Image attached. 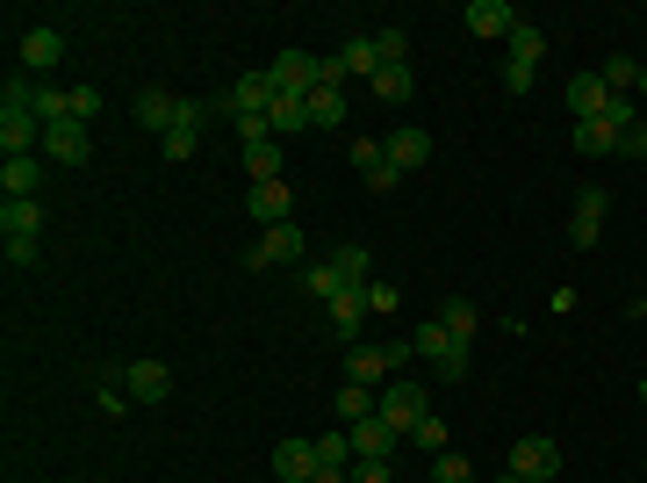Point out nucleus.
<instances>
[{
	"label": "nucleus",
	"mask_w": 647,
	"mask_h": 483,
	"mask_svg": "<svg viewBox=\"0 0 647 483\" xmlns=\"http://www.w3.org/2000/svg\"><path fill=\"white\" fill-rule=\"evenodd\" d=\"M640 95H647V66H640Z\"/></svg>",
	"instance_id": "nucleus-47"
},
{
	"label": "nucleus",
	"mask_w": 647,
	"mask_h": 483,
	"mask_svg": "<svg viewBox=\"0 0 647 483\" xmlns=\"http://www.w3.org/2000/svg\"><path fill=\"white\" fill-rule=\"evenodd\" d=\"M640 397H647V375H640Z\"/></svg>",
	"instance_id": "nucleus-48"
},
{
	"label": "nucleus",
	"mask_w": 647,
	"mask_h": 483,
	"mask_svg": "<svg viewBox=\"0 0 647 483\" xmlns=\"http://www.w3.org/2000/svg\"><path fill=\"white\" fill-rule=\"evenodd\" d=\"M375 51H381V66H410V37H404V29H381Z\"/></svg>",
	"instance_id": "nucleus-39"
},
{
	"label": "nucleus",
	"mask_w": 647,
	"mask_h": 483,
	"mask_svg": "<svg viewBox=\"0 0 647 483\" xmlns=\"http://www.w3.org/2000/svg\"><path fill=\"white\" fill-rule=\"evenodd\" d=\"M410 361V339H396V346H352L346 354V383H367V390H381L396 368Z\"/></svg>",
	"instance_id": "nucleus-2"
},
{
	"label": "nucleus",
	"mask_w": 647,
	"mask_h": 483,
	"mask_svg": "<svg viewBox=\"0 0 647 483\" xmlns=\"http://www.w3.org/2000/svg\"><path fill=\"white\" fill-rule=\"evenodd\" d=\"M375 418H389V426L410 441V426H418V418H431L425 383H396V375H389V383H381V412H375Z\"/></svg>",
	"instance_id": "nucleus-3"
},
{
	"label": "nucleus",
	"mask_w": 647,
	"mask_h": 483,
	"mask_svg": "<svg viewBox=\"0 0 647 483\" xmlns=\"http://www.w3.org/2000/svg\"><path fill=\"white\" fill-rule=\"evenodd\" d=\"M245 174H252V180H281V138L245 145Z\"/></svg>",
	"instance_id": "nucleus-28"
},
{
	"label": "nucleus",
	"mask_w": 647,
	"mask_h": 483,
	"mask_svg": "<svg viewBox=\"0 0 647 483\" xmlns=\"http://www.w3.org/2000/svg\"><path fill=\"white\" fill-rule=\"evenodd\" d=\"M0 152H8V159L43 152V124H37L29 109H0Z\"/></svg>",
	"instance_id": "nucleus-11"
},
{
	"label": "nucleus",
	"mask_w": 647,
	"mask_h": 483,
	"mask_svg": "<svg viewBox=\"0 0 647 483\" xmlns=\"http://www.w3.org/2000/svg\"><path fill=\"white\" fill-rule=\"evenodd\" d=\"M317 72H324V58H310V51H281V58L267 66V80H273V95L310 101V95H317Z\"/></svg>",
	"instance_id": "nucleus-4"
},
{
	"label": "nucleus",
	"mask_w": 647,
	"mask_h": 483,
	"mask_svg": "<svg viewBox=\"0 0 647 483\" xmlns=\"http://www.w3.org/2000/svg\"><path fill=\"white\" fill-rule=\"evenodd\" d=\"M431 483H475L468 455H431Z\"/></svg>",
	"instance_id": "nucleus-37"
},
{
	"label": "nucleus",
	"mask_w": 647,
	"mask_h": 483,
	"mask_svg": "<svg viewBox=\"0 0 647 483\" xmlns=\"http://www.w3.org/2000/svg\"><path fill=\"white\" fill-rule=\"evenodd\" d=\"M375 412H381V390H367V383L338 390V418H346V426H360V418H375Z\"/></svg>",
	"instance_id": "nucleus-26"
},
{
	"label": "nucleus",
	"mask_w": 647,
	"mask_h": 483,
	"mask_svg": "<svg viewBox=\"0 0 647 483\" xmlns=\"http://www.w3.org/2000/svg\"><path fill=\"white\" fill-rule=\"evenodd\" d=\"M43 159H51V166H87V159H94V130L72 124V116L51 124V130H43Z\"/></svg>",
	"instance_id": "nucleus-5"
},
{
	"label": "nucleus",
	"mask_w": 647,
	"mask_h": 483,
	"mask_svg": "<svg viewBox=\"0 0 647 483\" xmlns=\"http://www.w3.org/2000/svg\"><path fill=\"white\" fill-rule=\"evenodd\" d=\"M267 130H273V138H296V130H310V101H296V95H273Z\"/></svg>",
	"instance_id": "nucleus-23"
},
{
	"label": "nucleus",
	"mask_w": 647,
	"mask_h": 483,
	"mask_svg": "<svg viewBox=\"0 0 647 483\" xmlns=\"http://www.w3.org/2000/svg\"><path fill=\"white\" fill-rule=\"evenodd\" d=\"M568 109H576V124H590V116L611 109V87L597 72H583V80H568Z\"/></svg>",
	"instance_id": "nucleus-22"
},
{
	"label": "nucleus",
	"mask_w": 647,
	"mask_h": 483,
	"mask_svg": "<svg viewBox=\"0 0 647 483\" xmlns=\"http://www.w3.org/2000/svg\"><path fill=\"white\" fill-rule=\"evenodd\" d=\"M375 95L381 101H410V95H418V72H410V66H381L375 72Z\"/></svg>",
	"instance_id": "nucleus-30"
},
{
	"label": "nucleus",
	"mask_w": 647,
	"mask_h": 483,
	"mask_svg": "<svg viewBox=\"0 0 647 483\" xmlns=\"http://www.w3.org/2000/svg\"><path fill=\"white\" fill-rule=\"evenodd\" d=\"M122 390H130V404H166L173 397V375H166V361H130Z\"/></svg>",
	"instance_id": "nucleus-9"
},
{
	"label": "nucleus",
	"mask_w": 647,
	"mask_h": 483,
	"mask_svg": "<svg viewBox=\"0 0 647 483\" xmlns=\"http://www.w3.org/2000/svg\"><path fill=\"white\" fill-rule=\"evenodd\" d=\"M317 470H352V433H324V441H317Z\"/></svg>",
	"instance_id": "nucleus-35"
},
{
	"label": "nucleus",
	"mask_w": 647,
	"mask_h": 483,
	"mask_svg": "<svg viewBox=\"0 0 647 483\" xmlns=\"http://www.w3.org/2000/svg\"><path fill=\"white\" fill-rule=\"evenodd\" d=\"M460 22H468L475 37H511V29H518V8H511V0H468V14H460Z\"/></svg>",
	"instance_id": "nucleus-15"
},
{
	"label": "nucleus",
	"mask_w": 647,
	"mask_h": 483,
	"mask_svg": "<svg viewBox=\"0 0 647 483\" xmlns=\"http://www.w3.org/2000/svg\"><path fill=\"white\" fill-rule=\"evenodd\" d=\"M245 209H252L259 224H296V188H288V180H252V188H245Z\"/></svg>",
	"instance_id": "nucleus-6"
},
{
	"label": "nucleus",
	"mask_w": 647,
	"mask_h": 483,
	"mask_svg": "<svg viewBox=\"0 0 647 483\" xmlns=\"http://www.w3.org/2000/svg\"><path fill=\"white\" fill-rule=\"evenodd\" d=\"M43 253H37V238H8V267H37Z\"/></svg>",
	"instance_id": "nucleus-42"
},
{
	"label": "nucleus",
	"mask_w": 647,
	"mask_h": 483,
	"mask_svg": "<svg viewBox=\"0 0 647 483\" xmlns=\"http://www.w3.org/2000/svg\"><path fill=\"white\" fill-rule=\"evenodd\" d=\"M597 80H605L611 87V95H634V87H640V58H605V72H597Z\"/></svg>",
	"instance_id": "nucleus-33"
},
{
	"label": "nucleus",
	"mask_w": 647,
	"mask_h": 483,
	"mask_svg": "<svg viewBox=\"0 0 647 483\" xmlns=\"http://www.w3.org/2000/svg\"><path fill=\"white\" fill-rule=\"evenodd\" d=\"M576 152H583V159H605V152H619V130H611L605 116H590V124H576Z\"/></svg>",
	"instance_id": "nucleus-25"
},
{
	"label": "nucleus",
	"mask_w": 647,
	"mask_h": 483,
	"mask_svg": "<svg viewBox=\"0 0 647 483\" xmlns=\"http://www.w3.org/2000/svg\"><path fill=\"white\" fill-rule=\"evenodd\" d=\"M324 310H331V332H338V339H360V318H375V310H367V289H338Z\"/></svg>",
	"instance_id": "nucleus-21"
},
{
	"label": "nucleus",
	"mask_w": 647,
	"mask_h": 483,
	"mask_svg": "<svg viewBox=\"0 0 647 483\" xmlns=\"http://www.w3.org/2000/svg\"><path fill=\"white\" fill-rule=\"evenodd\" d=\"M619 152H626V159H647V124L626 130V138H619Z\"/></svg>",
	"instance_id": "nucleus-44"
},
{
	"label": "nucleus",
	"mask_w": 647,
	"mask_h": 483,
	"mask_svg": "<svg viewBox=\"0 0 647 483\" xmlns=\"http://www.w3.org/2000/svg\"><path fill=\"white\" fill-rule=\"evenodd\" d=\"M37 188H43V159L37 152L0 166V195H8V203H37Z\"/></svg>",
	"instance_id": "nucleus-16"
},
{
	"label": "nucleus",
	"mask_w": 647,
	"mask_h": 483,
	"mask_svg": "<svg viewBox=\"0 0 647 483\" xmlns=\"http://www.w3.org/2000/svg\"><path fill=\"white\" fill-rule=\"evenodd\" d=\"M346 124V87H317L310 95V130H338Z\"/></svg>",
	"instance_id": "nucleus-27"
},
{
	"label": "nucleus",
	"mask_w": 647,
	"mask_h": 483,
	"mask_svg": "<svg viewBox=\"0 0 647 483\" xmlns=\"http://www.w3.org/2000/svg\"><path fill=\"white\" fill-rule=\"evenodd\" d=\"M367 310H375V318H381V310H396V289H389V282H367Z\"/></svg>",
	"instance_id": "nucleus-43"
},
{
	"label": "nucleus",
	"mask_w": 647,
	"mask_h": 483,
	"mask_svg": "<svg viewBox=\"0 0 647 483\" xmlns=\"http://www.w3.org/2000/svg\"><path fill=\"white\" fill-rule=\"evenodd\" d=\"M381 152H389L396 174H418V166L431 159V138H425V130H389V138H381Z\"/></svg>",
	"instance_id": "nucleus-17"
},
{
	"label": "nucleus",
	"mask_w": 647,
	"mask_h": 483,
	"mask_svg": "<svg viewBox=\"0 0 647 483\" xmlns=\"http://www.w3.org/2000/svg\"><path fill=\"white\" fill-rule=\"evenodd\" d=\"M302 253V224H273V231H259V246L245 253V267H281Z\"/></svg>",
	"instance_id": "nucleus-12"
},
{
	"label": "nucleus",
	"mask_w": 647,
	"mask_h": 483,
	"mask_svg": "<svg viewBox=\"0 0 647 483\" xmlns=\"http://www.w3.org/2000/svg\"><path fill=\"white\" fill-rule=\"evenodd\" d=\"M504 95H532V66H511V58H504Z\"/></svg>",
	"instance_id": "nucleus-41"
},
{
	"label": "nucleus",
	"mask_w": 647,
	"mask_h": 483,
	"mask_svg": "<svg viewBox=\"0 0 647 483\" xmlns=\"http://www.w3.org/2000/svg\"><path fill=\"white\" fill-rule=\"evenodd\" d=\"M410 354H418V361H431V375L460 383V375H468V361H475V346H460V339H454V332H446L439 318H425L418 332H410Z\"/></svg>",
	"instance_id": "nucleus-1"
},
{
	"label": "nucleus",
	"mask_w": 647,
	"mask_h": 483,
	"mask_svg": "<svg viewBox=\"0 0 647 483\" xmlns=\"http://www.w3.org/2000/svg\"><path fill=\"white\" fill-rule=\"evenodd\" d=\"M346 433H352V462H389L396 441H404L389 418H360V426H346Z\"/></svg>",
	"instance_id": "nucleus-13"
},
{
	"label": "nucleus",
	"mask_w": 647,
	"mask_h": 483,
	"mask_svg": "<svg viewBox=\"0 0 647 483\" xmlns=\"http://www.w3.org/2000/svg\"><path fill=\"white\" fill-rule=\"evenodd\" d=\"M302 289H310L317 304H331V296L346 289V282H338V267H331V260H317V267H302Z\"/></svg>",
	"instance_id": "nucleus-36"
},
{
	"label": "nucleus",
	"mask_w": 647,
	"mask_h": 483,
	"mask_svg": "<svg viewBox=\"0 0 647 483\" xmlns=\"http://www.w3.org/2000/svg\"><path fill=\"white\" fill-rule=\"evenodd\" d=\"M331 267H338V282H346V289H367V267H375V260H367V246H338Z\"/></svg>",
	"instance_id": "nucleus-31"
},
{
	"label": "nucleus",
	"mask_w": 647,
	"mask_h": 483,
	"mask_svg": "<svg viewBox=\"0 0 647 483\" xmlns=\"http://www.w3.org/2000/svg\"><path fill=\"white\" fill-rule=\"evenodd\" d=\"M338 58H346V72H360V80H375V72H381V51H375V37H352Z\"/></svg>",
	"instance_id": "nucleus-34"
},
{
	"label": "nucleus",
	"mask_w": 647,
	"mask_h": 483,
	"mask_svg": "<svg viewBox=\"0 0 647 483\" xmlns=\"http://www.w3.org/2000/svg\"><path fill=\"white\" fill-rule=\"evenodd\" d=\"M439 325L454 332L460 346H475V304H468V296H454V304H439Z\"/></svg>",
	"instance_id": "nucleus-32"
},
{
	"label": "nucleus",
	"mask_w": 647,
	"mask_h": 483,
	"mask_svg": "<svg viewBox=\"0 0 647 483\" xmlns=\"http://www.w3.org/2000/svg\"><path fill=\"white\" fill-rule=\"evenodd\" d=\"M605 209H611V195H605V188H583V195H576V217H568V238H576L583 253H590L597 238H605Z\"/></svg>",
	"instance_id": "nucleus-10"
},
{
	"label": "nucleus",
	"mask_w": 647,
	"mask_h": 483,
	"mask_svg": "<svg viewBox=\"0 0 647 483\" xmlns=\"http://www.w3.org/2000/svg\"><path fill=\"white\" fill-rule=\"evenodd\" d=\"M22 66L37 72V80L58 72V66H66V29H29V37H22Z\"/></svg>",
	"instance_id": "nucleus-14"
},
{
	"label": "nucleus",
	"mask_w": 647,
	"mask_h": 483,
	"mask_svg": "<svg viewBox=\"0 0 647 483\" xmlns=\"http://www.w3.org/2000/svg\"><path fill=\"white\" fill-rule=\"evenodd\" d=\"M267 109H273V80L267 72H245V80L230 87V116L245 124V116H267Z\"/></svg>",
	"instance_id": "nucleus-19"
},
{
	"label": "nucleus",
	"mask_w": 647,
	"mask_h": 483,
	"mask_svg": "<svg viewBox=\"0 0 647 483\" xmlns=\"http://www.w3.org/2000/svg\"><path fill=\"white\" fill-rule=\"evenodd\" d=\"M101 116V87L94 80H72V124H94Z\"/></svg>",
	"instance_id": "nucleus-38"
},
{
	"label": "nucleus",
	"mask_w": 647,
	"mask_h": 483,
	"mask_svg": "<svg viewBox=\"0 0 647 483\" xmlns=\"http://www.w3.org/2000/svg\"><path fill=\"white\" fill-rule=\"evenodd\" d=\"M352 166H360V180H367L375 195H396V188H404V174L389 166V152H381V138H352Z\"/></svg>",
	"instance_id": "nucleus-7"
},
{
	"label": "nucleus",
	"mask_w": 647,
	"mask_h": 483,
	"mask_svg": "<svg viewBox=\"0 0 647 483\" xmlns=\"http://www.w3.org/2000/svg\"><path fill=\"white\" fill-rule=\"evenodd\" d=\"M410 441H418L425 455H446V426H439V418H418V426H410Z\"/></svg>",
	"instance_id": "nucleus-40"
},
{
	"label": "nucleus",
	"mask_w": 647,
	"mask_h": 483,
	"mask_svg": "<svg viewBox=\"0 0 647 483\" xmlns=\"http://www.w3.org/2000/svg\"><path fill=\"white\" fill-rule=\"evenodd\" d=\"M511 470L526 476V483H547V476H561V447L539 441V433H526V441L511 447Z\"/></svg>",
	"instance_id": "nucleus-8"
},
{
	"label": "nucleus",
	"mask_w": 647,
	"mask_h": 483,
	"mask_svg": "<svg viewBox=\"0 0 647 483\" xmlns=\"http://www.w3.org/2000/svg\"><path fill=\"white\" fill-rule=\"evenodd\" d=\"M504 51H511V66H539V58H547V37H539L532 22H518L511 37H504Z\"/></svg>",
	"instance_id": "nucleus-29"
},
{
	"label": "nucleus",
	"mask_w": 647,
	"mask_h": 483,
	"mask_svg": "<svg viewBox=\"0 0 647 483\" xmlns=\"http://www.w3.org/2000/svg\"><path fill=\"white\" fill-rule=\"evenodd\" d=\"M137 124H145L151 138H166V130L180 124V95H166V87H151V95H137Z\"/></svg>",
	"instance_id": "nucleus-20"
},
{
	"label": "nucleus",
	"mask_w": 647,
	"mask_h": 483,
	"mask_svg": "<svg viewBox=\"0 0 647 483\" xmlns=\"http://www.w3.org/2000/svg\"><path fill=\"white\" fill-rule=\"evenodd\" d=\"M489 483H526V476H518V470H504V476H489Z\"/></svg>",
	"instance_id": "nucleus-46"
},
{
	"label": "nucleus",
	"mask_w": 647,
	"mask_h": 483,
	"mask_svg": "<svg viewBox=\"0 0 647 483\" xmlns=\"http://www.w3.org/2000/svg\"><path fill=\"white\" fill-rule=\"evenodd\" d=\"M43 231V203H0V238H37Z\"/></svg>",
	"instance_id": "nucleus-24"
},
{
	"label": "nucleus",
	"mask_w": 647,
	"mask_h": 483,
	"mask_svg": "<svg viewBox=\"0 0 647 483\" xmlns=\"http://www.w3.org/2000/svg\"><path fill=\"white\" fill-rule=\"evenodd\" d=\"M346 476H352V470H317L310 483H346Z\"/></svg>",
	"instance_id": "nucleus-45"
},
{
	"label": "nucleus",
	"mask_w": 647,
	"mask_h": 483,
	"mask_svg": "<svg viewBox=\"0 0 647 483\" xmlns=\"http://www.w3.org/2000/svg\"><path fill=\"white\" fill-rule=\"evenodd\" d=\"M273 476H281V483H310L317 476V441H281V447H273Z\"/></svg>",
	"instance_id": "nucleus-18"
}]
</instances>
